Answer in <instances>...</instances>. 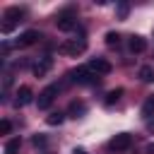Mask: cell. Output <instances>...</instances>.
Masks as SVG:
<instances>
[{
  "label": "cell",
  "instance_id": "5bb4252c",
  "mask_svg": "<svg viewBox=\"0 0 154 154\" xmlns=\"http://www.w3.org/2000/svg\"><path fill=\"white\" fill-rule=\"evenodd\" d=\"M120 96H123V89H111V91L106 94V99H103V103H106V106H113V103H116V101H118Z\"/></svg>",
  "mask_w": 154,
  "mask_h": 154
},
{
  "label": "cell",
  "instance_id": "4fadbf2b",
  "mask_svg": "<svg viewBox=\"0 0 154 154\" xmlns=\"http://www.w3.org/2000/svg\"><path fill=\"white\" fill-rule=\"evenodd\" d=\"M137 77H140L142 82H154V67H152V65H142V67L137 70Z\"/></svg>",
  "mask_w": 154,
  "mask_h": 154
},
{
  "label": "cell",
  "instance_id": "9a60e30c",
  "mask_svg": "<svg viewBox=\"0 0 154 154\" xmlns=\"http://www.w3.org/2000/svg\"><path fill=\"white\" fill-rule=\"evenodd\" d=\"M152 113H154V94H152V96H147V101L142 103V116H144V118H149Z\"/></svg>",
  "mask_w": 154,
  "mask_h": 154
},
{
  "label": "cell",
  "instance_id": "2e32d148",
  "mask_svg": "<svg viewBox=\"0 0 154 154\" xmlns=\"http://www.w3.org/2000/svg\"><path fill=\"white\" fill-rule=\"evenodd\" d=\"M63 120H65V113H60V111H55V113H51V116L46 118V123H48V125H60Z\"/></svg>",
  "mask_w": 154,
  "mask_h": 154
},
{
  "label": "cell",
  "instance_id": "277c9868",
  "mask_svg": "<svg viewBox=\"0 0 154 154\" xmlns=\"http://www.w3.org/2000/svg\"><path fill=\"white\" fill-rule=\"evenodd\" d=\"M55 94H58V84H51V87H46V89H43V91L38 94V99H36V106H38L41 111L51 108V103H53Z\"/></svg>",
  "mask_w": 154,
  "mask_h": 154
},
{
  "label": "cell",
  "instance_id": "ac0fdd59",
  "mask_svg": "<svg viewBox=\"0 0 154 154\" xmlns=\"http://www.w3.org/2000/svg\"><path fill=\"white\" fill-rule=\"evenodd\" d=\"M128 12H130V5H128V2H120V5L116 7V14H118V19H125V17H128Z\"/></svg>",
  "mask_w": 154,
  "mask_h": 154
},
{
  "label": "cell",
  "instance_id": "7a4b0ae2",
  "mask_svg": "<svg viewBox=\"0 0 154 154\" xmlns=\"http://www.w3.org/2000/svg\"><path fill=\"white\" fill-rule=\"evenodd\" d=\"M70 79L77 82V84H94V82H96V75H94L87 65H82V67H77V70H70Z\"/></svg>",
  "mask_w": 154,
  "mask_h": 154
},
{
  "label": "cell",
  "instance_id": "9c48e42d",
  "mask_svg": "<svg viewBox=\"0 0 154 154\" xmlns=\"http://www.w3.org/2000/svg\"><path fill=\"white\" fill-rule=\"evenodd\" d=\"M38 38H41V34L34 31V29H29V31H24V34L17 38V46H22V48H24V46H31V43H36Z\"/></svg>",
  "mask_w": 154,
  "mask_h": 154
},
{
  "label": "cell",
  "instance_id": "e0dca14e",
  "mask_svg": "<svg viewBox=\"0 0 154 154\" xmlns=\"http://www.w3.org/2000/svg\"><path fill=\"white\" fill-rule=\"evenodd\" d=\"M118 43H120V34L108 31V34H106V46H111V48H113V46H118Z\"/></svg>",
  "mask_w": 154,
  "mask_h": 154
},
{
  "label": "cell",
  "instance_id": "6da1fadb",
  "mask_svg": "<svg viewBox=\"0 0 154 154\" xmlns=\"http://www.w3.org/2000/svg\"><path fill=\"white\" fill-rule=\"evenodd\" d=\"M58 51L63 55H79V53L87 51V41L84 38H67V41H63L58 46Z\"/></svg>",
  "mask_w": 154,
  "mask_h": 154
},
{
  "label": "cell",
  "instance_id": "8fae6325",
  "mask_svg": "<svg viewBox=\"0 0 154 154\" xmlns=\"http://www.w3.org/2000/svg\"><path fill=\"white\" fill-rule=\"evenodd\" d=\"M67 113H70L72 118H79V116H84V113H87V103H84V101H72Z\"/></svg>",
  "mask_w": 154,
  "mask_h": 154
},
{
  "label": "cell",
  "instance_id": "ba28073f",
  "mask_svg": "<svg viewBox=\"0 0 154 154\" xmlns=\"http://www.w3.org/2000/svg\"><path fill=\"white\" fill-rule=\"evenodd\" d=\"M51 67H53V60L46 55V58H38V63L34 65V75L36 77H46L48 72H51Z\"/></svg>",
  "mask_w": 154,
  "mask_h": 154
},
{
  "label": "cell",
  "instance_id": "5b68a950",
  "mask_svg": "<svg viewBox=\"0 0 154 154\" xmlns=\"http://www.w3.org/2000/svg\"><path fill=\"white\" fill-rule=\"evenodd\" d=\"M87 67H89L96 77H99V75H108V72L113 70V65H111L106 58H94V60H89V65H87Z\"/></svg>",
  "mask_w": 154,
  "mask_h": 154
},
{
  "label": "cell",
  "instance_id": "8992f818",
  "mask_svg": "<svg viewBox=\"0 0 154 154\" xmlns=\"http://www.w3.org/2000/svg\"><path fill=\"white\" fill-rule=\"evenodd\" d=\"M31 101H34V91H31V87L22 84V87L17 89V94H14V106L22 108V106H26V103H31Z\"/></svg>",
  "mask_w": 154,
  "mask_h": 154
},
{
  "label": "cell",
  "instance_id": "44dd1931",
  "mask_svg": "<svg viewBox=\"0 0 154 154\" xmlns=\"http://www.w3.org/2000/svg\"><path fill=\"white\" fill-rule=\"evenodd\" d=\"M147 152H149V154H154V142H152V144L147 147Z\"/></svg>",
  "mask_w": 154,
  "mask_h": 154
},
{
  "label": "cell",
  "instance_id": "d6986e66",
  "mask_svg": "<svg viewBox=\"0 0 154 154\" xmlns=\"http://www.w3.org/2000/svg\"><path fill=\"white\" fill-rule=\"evenodd\" d=\"M10 130H12V123L10 120H2L0 123V135H10Z\"/></svg>",
  "mask_w": 154,
  "mask_h": 154
},
{
  "label": "cell",
  "instance_id": "7c38bea8",
  "mask_svg": "<svg viewBox=\"0 0 154 154\" xmlns=\"http://www.w3.org/2000/svg\"><path fill=\"white\" fill-rule=\"evenodd\" d=\"M19 149H22V140L19 137H12V140L5 142V154H19Z\"/></svg>",
  "mask_w": 154,
  "mask_h": 154
},
{
  "label": "cell",
  "instance_id": "7402d4cb",
  "mask_svg": "<svg viewBox=\"0 0 154 154\" xmlns=\"http://www.w3.org/2000/svg\"><path fill=\"white\" fill-rule=\"evenodd\" d=\"M72 154H87V152H84V149H75Z\"/></svg>",
  "mask_w": 154,
  "mask_h": 154
},
{
  "label": "cell",
  "instance_id": "ffe728a7",
  "mask_svg": "<svg viewBox=\"0 0 154 154\" xmlns=\"http://www.w3.org/2000/svg\"><path fill=\"white\" fill-rule=\"evenodd\" d=\"M31 142H34V147H43V144H46V137H43V135H34Z\"/></svg>",
  "mask_w": 154,
  "mask_h": 154
},
{
  "label": "cell",
  "instance_id": "52a82bcc",
  "mask_svg": "<svg viewBox=\"0 0 154 154\" xmlns=\"http://www.w3.org/2000/svg\"><path fill=\"white\" fill-rule=\"evenodd\" d=\"M55 26L60 31H75L77 29V17H72V14H58Z\"/></svg>",
  "mask_w": 154,
  "mask_h": 154
},
{
  "label": "cell",
  "instance_id": "3957f363",
  "mask_svg": "<svg viewBox=\"0 0 154 154\" xmlns=\"http://www.w3.org/2000/svg\"><path fill=\"white\" fill-rule=\"evenodd\" d=\"M130 147H132V135H128V132H118L108 142V149L111 152H128Z\"/></svg>",
  "mask_w": 154,
  "mask_h": 154
},
{
  "label": "cell",
  "instance_id": "30bf717a",
  "mask_svg": "<svg viewBox=\"0 0 154 154\" xmlns=\"http://www.w3.org/2000/svg\"><path fill=\"white\" fill-rule=\"evenodd\" d=\"M130 51H132V53H144V51H147V41H144L140 34H132V36H130Z\"/></svg>",
  "mask_w": 154,
  "mask_h": 154
}]
</instances>
